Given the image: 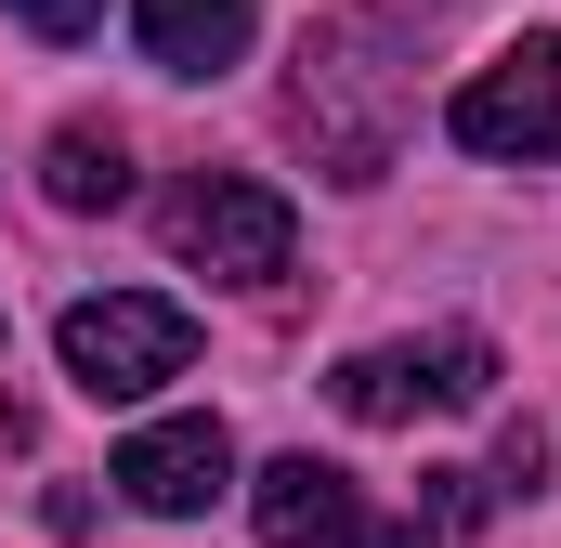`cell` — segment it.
I'll return each instance as SVG.
<instances>
[{"label": "cell", "instance_id": "cell-1", "mask_svg": "<svg viewBox=\"0 0 561 548\" xmlns=\"http://www.w3.org/2000/svg\"><path fill=\"white\" fill-rule=\"evenodd\" d=\"M53 353H66V379L92 406H131V392H157V379L196 366V313L183 300H144V287H105V300H66Z\"/></svg>", "mask_w": 561, "mask_h": 548}, {"label": "cell", "instance_id": "cell-2", "mask_svg": "<svg viewBox=\"0 0 561 548\" xmlns=\"http://www.w3.org/2000/svg\"><path fill=\"white\" fill-rule=\"evenodd\" d=\"M444 132L470 144V157H523V170H561V26L510 39L496 66H470V79H457V105H444Z\"/></svg>", "mask_w": 561, "mask_h": 548}, {"label": "cell", "instance_id": "cell-3", "mask_svg": "<svg viewBox=\"0 0 561 548\" xmlns=\"http://www.w3.org/2000/svg\"><path fill=\"white\" fill-rule=\"evenodd\" d=\"M327 392H340V418H366V431H405L419 406H483L496 392V340L483 327H431V340H392V353H353Z\"/></svg>", "mask_w": 561, "mask_h": 548}, {"label": "cell", "instance_id": "cell-4", "mask_svg": "<svg viewBox=\"0 0 561 548\" xmlns=\"http://www.w3.org/2000/svg\"><path fill=\"white\" fill-rule=\"evenodd\" d=\"M170 249L196 274H222V287H275L287 249H300V222H287L275 183H249V170H196L183 196H170Z\"/></svg>", "mask_w": 561, "mask_h": 548}, {"label": "cell", "instance_id": "cell-5", "mask_svg": "<svg viewBox=\"0 0 561 548\" xmlns=\"http://www.w3.org/2000/svg\"><path fill=\"white\" fill-rule=\"evenodd\" d=\"M118 496H131L144 523H196L222 483H236V431L222 418H144L131 444H118V470H105Z\"/></svg>", "mask_w": 561, "mask_h": 548}, {"label": "cell", "instance_id": "cell-6", "mask_svg": "<svg viewBox=\"0 0 561 548\" xmlns=\"http://www.w3.org/2000/svg\"><path fill=\"white\" fill-rule=\"evenodd\" d=\"M379 53H392V26H366V13H340V26H313V39H300V132H313V144L340 132V105H366V144L392 157L405 79H392Z\"/></svg>", "mask_w": 561, "mask_h": 548}, {"label": "cell", "instance_id": "cell-7", "mask_svg": "<svg viewBox=\"0 0 561 548\" xmlns=\"http://www.w3.org/2000/svg\"><path fill=\"white\" fill-rule=\"evenodd\" d=\"M249 523H262V548H366L353 470H327V457H275L249 483Z\"/></svg>", "mask_w": 561, "mask_h": 548}, {"label": "cell", "instance_id": "cell-8", "mask_svg": "<svg viewBox=\"0 0 561 548\" xmlns=\"http://www.w3.org/2000/svg\"><path fill=\"white\" fill-rule=\"evenodd\" d=\"M249 26H262V0H131V39L157 79H222L249 53Z\"/></svg>", "mask_w": 561, "mask_h": 548}, {"label": "cell", "instance_id": "cell-9", "mask_svg": "<svg viewBox=\"0 0 561 548\" xmlns=\"http://www.w3.org/2000/svg\"><path fill=\"white\" fill-rule=\"evenodd\" d=\"M39 196H53V209H118V196H131V144L92 132V118H66L53 157H39Z\"/></svg>", "mask_w": 561, "mask_h": 548}, {"label": "cell", "instance_id": "cell-10", "mask_svg": "<svg viewBox=\"0 0 561 548\" xmlns=\"http://www.w3.org/2000/svg\"><path fill=\"white\" fill-rule=\"evenodd\" d=\"M483 483H496V496H536V483H549V431H536V418H510V431H496V470H483Z\"/></svg>", "mask_w": 561, "mask_h": 548}, {"label": "cell", "instance_id": "cell-11", "mask_svg": "<svg viewBox=\"0 0 561 548\" xmlns=\"http://www.w3.org/2000/svg\"><path fill=\"white\" fill-rule=\"evenodd\" d=\"M419 496H431V523H444V536H470V523L496 510V483H483V470H419Z\"/></svg>", "mask_w": 561, "mask_h": 548}, {"label": "cell", "instance_id": "cell-12", "mask_svg": "<svg viewBox=\"0 0 561 548\" xmlns=\"http://www.w3.org/2000/svg\"><path fill=\"white\" fill-rule=\"evenodd\" d=\"M13 13H26L39 39H92V26H105V0H13Z\"/></svg>", "mask_w": 561, "mask_h": 548}, {"label": "cell", "instance_id": "cell-13", "mask_svg": "<svg viewBox=\"0 0 561 548\" xmlns=\"http://www.w3.org/2000/svg\"><path fill=\"white\" fill-rule=\"evenodd\" d=\"M366 548H431V536H419V523H405V536H366Z\"/></svg>", "mask_w": 561, "mask_h": 548}]
</instances>
